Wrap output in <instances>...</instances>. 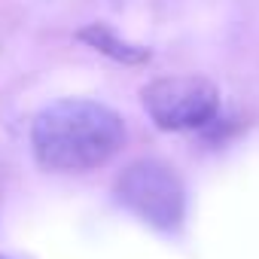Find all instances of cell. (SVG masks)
<instances>
[{
	"mask_svg": "<svg viewBox=\"0 0 259 259\" xmlns=\"http://www.w3.org/2000/svg\"><path fill=\"white\" fill-rule=\"evenodd\" d=\"M125 141V122L116 110L85 98H64L46 107L31 128L34 159L46 171L76 174L110 162Z\"/></svg>",
	"mask_w": 259,
	"mask_h": 259,
	"instance_id": "6da1fadb",
	"label": "cell"
},
{
	"mask_svg": "<svg viewBox=\"0 0 259 259\" xmlns=\"http://www.w3.org/2000/svg\"><path fill=\"white\" fill-rule=\"evenodd\" d=\"M0 259H7V256H0Z\"/></svg>",
	"mask_w": 259,
	"mask_h": 259,
	"instance_id": "5b68a950",
	"label": "cell"
},
{
	"mask_svg": "<svg viewBox=\"0 0 259 259\" xmlns=\"http://www.w3.org/2000/svg\"><path fill=\"white\" fill-rule=\"evenodd\" d=\"M141 98L144 110L162 132H195L210 125L220 113V89L195 73L162 76L150 82Z\"/></svg>",
	"mask_w": 259,
	"mask_h": 259,
	"instance_id": "3957f363",
	"label": "cell"
},
{
	"mask_svg": "<svg viewBox=\"0 0 259 259\" xmlns=\"http://www.w3.org/2000/svg\"><path fill=\"white\" fill-rule=\"evenodd\" d=\"M116 198L138 220L162 232L180 229L186 217V189L174 168L159 159H141L128 165L116 180Z\"/></svg>",
	"mask_w": 259,
	"mask_h": 259,
	"instance_id": "7a4b0ae2",
	"label": "cell"
},
{
	"mask_svg": "<svg viewBox=\"0 0 259 259\" xmlns=\"http://www.w3.org/2000/svg\"><path fill=\"white\" fill-rule=\"evenodd\" d=\"M76 37H79L85 46H92L95 52H101V55H107V58H113V61H122V64H144V61H150V49L122 40V37H119L113 28H107V25H85Z\"/></svg>",
	"mask_w": 259,
	"mask_h": 259,
	"instance_id": "277c9868",
	"label": "cell"
}]
</instances>
